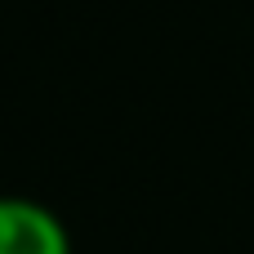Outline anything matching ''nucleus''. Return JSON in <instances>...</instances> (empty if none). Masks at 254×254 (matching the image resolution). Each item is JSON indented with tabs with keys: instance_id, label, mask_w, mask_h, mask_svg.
Instances as JSON below:
<instances>
[{
	"instance_id": "obj_1",
	"label": "nucleus",
	"mask_w": 254,
	"mask_h": 254,
	"mask_svg": "<svg viewBox=\"0 0 254 254\" xmlns=\"http://www.w3.org/2000/svg\"><path fill=\"white\" fill-rule=\"evenodd\" d=\"M0 254H71V246L45 205L0 196Z\"/></svg>"
}]
</instances>
